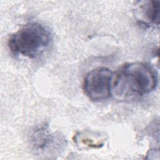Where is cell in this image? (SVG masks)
<instances>
[{"label":"cell","mask_w":160,"mask_h":160,"mask_svg":"<svg viewBox=\"0 0 160 160\" xmlns=\"http://www.w3.org/2000/svg\"><path fill=\"white\" fill-rule=\"evenodd\" d=\"M158 84V72L149 64L126 62L113 74L111 94L119 101L134 100L154 91Z\"/></svg>","instance_id":"cell-1"},{"label":"cell","mask_w":160,"mask_h":160,"mask_svg":"<svg viewBox=\"0 0 160 160\" xmlns=\"http://www.w3.org/2000/svg\"><path fill=\"white\" fill-rule=\"evenodd\" d=\"M51 40V32L46 26L38 22H31L11 34L8 46L14 54L34 59L48 48Z\"/></svg>","instance_id":"cell-2"},{"label":"cell","mask_w":160,"mask_h":160,"mask_svg":"<svg viewBox=\"0 0 160 160\" xmlns=\"http://www.w3.org/2000/svg\"><path fill=\"white\" fill-rule=\"evenodd\" d=\"M112 72L108 68L98 67L85 76L82 89L88 98L95 102L107 99L111 95Z\"/></svg>","instance_id":"cell-3"},{"label":"cell","mask_w":160,"mask_h":160,"mask_svg":"<svg viewBox=\"0 0 160 160\" xmlns=\"http://www.w3.org/2000/svg\"><path fill=\"white\" fill-rule=\"evenodd\" d=\"M34 149L41 153H56L66 145V139L59 134H51L44 125L35 129L31 136Z\"/></svg>","instance_id":"cell-4"},{"label":"cell","mask_w":160,"mask_h":160,"mask_svg":"<svg viewBox=\"0 0 160 160\" xmlns=\"http://www.w3.org/2000/svg\"><path fill=\"white\" fill-rule=\"evenodd\" d=\"M136 15L138 21L144 25L159 24V1H142L138 2Z\"/></svg>","instance_id":"cell-5"},{"label":"cell","mask_w":160,"mask_h":160,"mask_svg":"<svg viewBox=\"0 0 160 160\" xmlns=\"http://www.w3.org/2000/svg\"><path fill=\"white\" fill-rule=\"evenodd\" d=\"M105 141V138L99 133L89 131L79 132L74 136L76 144L84 148H100L104 145Z\"/></svg>","instance_id":"cell-6"}]
</instances>
